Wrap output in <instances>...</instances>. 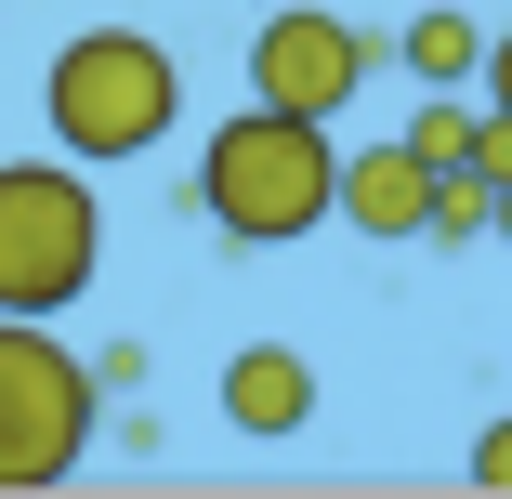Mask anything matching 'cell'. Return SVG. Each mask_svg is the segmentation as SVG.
Returning a JSON list of instances; mask_svg holds the SVG:
<instances>
[{
    "instance_id": "cell-4",
    "label": "cell",
    "mask_w": 512,
    "mask_h": 499,
    "mask_svg": "<svg viewBox=\"0 0 512 499\" xmlns=\"http://www.w3.org/2000/svg\"><path fill=\"white\" fill-rule=\"evenodd\" d=\"M92 421H106L92 355H66L40 316H0V499L66 486V473L92 460Z\"/></svg>"
},
{
    "instance_id": "cell-2",
    "label": "cell",
    "mask_w": 512,
    "mask_h": 499,
    "mask_svg": "<svg viewBox=\"0 0 512 499\" xmlns=\"http://www.w3.org/2000/svg\"><path fill=\"white\" fill-rule=\"evenodd\" d=\"M40 119H53V145H66L79 171L158 158L171 119H184V66H171V40H145V27H79V40L53 53V79H40Z\"/></svg>"
},
{
    "instance_id": "cell-5",
    "label": "cell",
    "mask_w": 512,
    "mask_h": 499,
    "mask_svg": "<svg viewBox=\"0 0 512 499\" xmlns=\"http://www.w3.org/2000/svg\"><path fill=\"white\" fill-rule=\"evenodd\" d=\"M381 40L342 27L329 0H276V14L250 27V106H289V119H342L355 92H368Z\"/></svg>"
},
{
    "instance_id": "cell-7",
    "label": "cell",
    "mask_w": 512,
    "mask_h": 499,
    "mask_svg": "<svg viewBox=\"0 0 512 499\" xmlns=\"http://www.w3.org/2000/svg\"><path fill=\"white\" fill-rule=\"evenodd\" d=\"M421 211H434V171L407 145H355L329 184V224H355V237H421Z\"/></svg>"
},
{
    "instance_id": "cell-12",
    "label": "cell",
    "mask_w": 512,
    "mask_h": 499,
    "mask_svg": "<svg viewBox=\"0 0 512 499\" xmlns=\"http://www.w3.org/2000/svg\"><path fill=\"white\" fill-rule=\"evenodd\" d=\"M473 486H486V499H512V408L473 434Z\"/></svg>"
},
{
    "instance_id": "cell-9",
    "label": "cell",
    "mask_w": 512,
    "mask_h": 499,
    "mask_svg": "<svg viewBox=\"0 0 512 499\" xmlns=\"http://www.w3.org/2000/svg\"><path fill=\"white\" fill-rule=\"evenodd\" d=\"M486 211H499V184H486L473 158H447V171H434V211H421V237H434V250H473V237H486Z\"/></svg>"
},
{
    "instance_id": "cell-14",
    "label": "cell",
    "mask_w": 512,
    "mask_h": 499,
    "mask_svg": "<svg viewBox=\"0 0 512 499\" xmlns=\"http://www.w3.org/2000/svg\"><path fill=\"white\" fill-rule=\"evenodd\" d=\"M486 237H499V250H512V184H499V211H486Z\"/></svg>"
},
{
    "instance_id": "cell-3",
    "label": "cell",
    "mask_w": 512,
    "mask_h": 499,
    "mask_svg": "<svg viewBox=\"0 0 512 499\" xmlns=\"http://www.w3.org/2000/svg\"><path fill=\"white\" fill-rule=\"evenodd\" d=\"M92 263H106V197L92 171L53 158H0V316H66Z\"/></svg>"
},
{
    "instance_id": "cell-11",
    "label": "cell",
    "mask_w": 512,
    "mask_h": 499,
    "mask_svg": "<svg viewBox=\"0 0 512 499\" xmlns=\"http://www.w3.org/2000/svg\"><path fill=\"white\" fill-rule=\"evenodd\" d=\"M473 171L512 184V106H473Z\"/></svg>"
},
{
    "instance_id": "cell-8",
    "label": "cell",
    "mask_w": 512,
    "mask_h": 499,
    "mask_svg": "<svg viewBox=\"0 0 512 499\" xmlns=\"http://www.w3.org/2000/svg\"><path fill=\"white\" fill-rule=\"evenodd\" d=\"M394 66L421 79V92H473V66H486V27L460 14V0H434V14H407V40H394Z\"/></svg>"
},
{
    "instance_id": "cell-6",
    "label": "cell",
    "mask_w": 512,
    "mask_h": 499,
    "mask_svg": "<svg viewBox=\"0 0 512 499\" xmlns=\"http://www.w3.org/2000/svg\"><path fill=\"white\" fill-rule=\"evenodd\" d=\"M224 421H237L250 447H289L302 421H316V368H302L289 342H237V355H224Z\"/></svg>"
},
{
    "instance_id": "cell-1",
    "label": "cell",
    "mask_w": 512,
    "mask_h": 499,
    "mask_svg": "<svg viewBox=\"0 0 512 499\" xmlns=\"http://www.w3.org/2000/svg\"><path fill=\"white\" fill-rule=\"evenodd\" d=\"M329 184H342L329 119H289V106H237L211 145H197V211H211L237 250L316 237V224H329Z\"/></svg>"
},
{
    "instance_id": "cell-10",
    "label": "cell",
    "mask_w": 512,
    "mask_h": 499,
    "mask_svg": "<svg viewBox=\"0 0 512 499\" xmlns=\"http://www.w3.org/2000/svg\"><path fill=\"white\" fill-rule=\"evenodd\" d=\"M407 158H421V171H447V158H473V106H460V92H434V106H407V132H394Z\"/></svg>"
},
{
    "instance_id": "cell-13",
    "label": "cell",
    "mask_w": 512,
    "mask_h": 499,
    "mask_svg": "<svg viewBox=\"0 0 512 499\" xmlns=\"http://www.w3.org/2000/svg\"><path fill=\"white\" fill-rule=\"evenodd\" d=\"M473 92H486V106H512V27L486 40V66H473Z\"/></svg>"
}]
</instances>
